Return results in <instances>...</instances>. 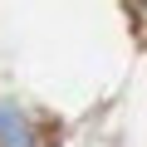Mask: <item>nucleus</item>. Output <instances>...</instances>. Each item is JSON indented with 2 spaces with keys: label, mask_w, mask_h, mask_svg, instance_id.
<instances>
[{
  "label": "nucleus",
  "mask_w": 147,
  "mask_h": 147,
  "mask_svg": "<svg viewBox=\"0 0 147 147\" xmlns=\"http://www.w3.org/2000/svg\"><path fill=\"white\" fill-rule=\"evenodd\" d=\"M0 142H5V147H30L25 118H20L15 108H0Z\"/></svg>",
  "instance_id": "f257e3e1"
}]
</instances>
